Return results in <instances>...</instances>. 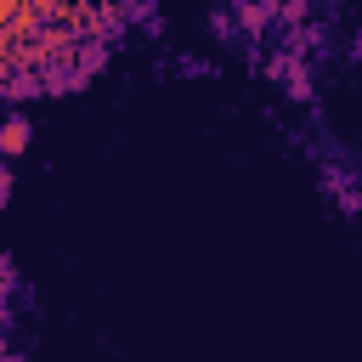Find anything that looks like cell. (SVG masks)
<instances>
[{
  "mask_svg": "<svg viewBox=\"0 0 362 362\" xmlns=\"http://www.w3.org/2000/svg\"><path fill=\"white\" fill-rule=\"evenodd\" d=\"M23 136H28V130H23V119H11V130H6V147L17 153V147H23Z\"/></svg>",
  "mask_w": 362,
  "mask_h": 362,
  "instance_id": "obj_1",
  "label": "cell"
}]
</instances>
